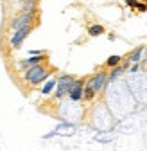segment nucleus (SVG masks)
I'll list each match as a JSON object with an SVG mask.
<instances>
[{"label":"nucleus","instance_id":"1","mask_svg":"<svg viewBox=\"0 0 147 151\" xmlns=\"http://www.w3.org/2000/svg\"><path fill=\"white\" fill-rule=\"evenodd\" d=\"M47 78H49V72L41 67V63L32 65V67L27 70V74H25V79H27L29 83H32V85H38V83L45 81Z\"/></svg>","mask_w":147,"mask_h":151},{"label":"nucleus","instance_id":"2","mask_svg":"<svg viewBox=\"0 0 147 151\" xmlns=\"http://www.w3.org/2000/svg\"><path fill=\"white\" fill-rule=\"evenodd\" d=\"M66 93H68L70 101H74V103L81 101L83 99V81H72Z\"/></svg>","mask_w":147,"mask_h":151},{"label":"nucleus","instance_id":"3","mask_svg":"<svg viewBox=\"0 0 147 151\" xmlns=\"http://www.w3.org/2000/svg\"><path fill=\"white\" fill-rule=\"evenodd\" d=\"M74 81V78L72 76H61V78L58 79V92H56V97L58 99H61L65 93L68 92V88H70V83Z\"/></svg>","mask_w":147,"mask_h":151},{"label":"nucleus","instance_id":"4","mask_svg":"<svg viewBox=\"0 0 147 151\" xmlns=\"http://www.w3.org/2000/svg\"><path fill=\"white\" fill-rule=\"evenodd\" d=\"M29 32H31V24H29V25H24V27H20V29H16V34L11 38V45H13L14 49H18V47H20V43L24 42V38H25Z\"/></svg>","mask_w":147,"mask_h":151},{"label":"nucleus","instance_id":"5","mask_svg":"<svg viewBox=\"0 0 147 151\" xmlns=\"http://www.w3.org/2000/svg\"><path fill=\"white\" fill-rule=\"evenodd\" d=\"M32 22V14L31 13H24L22 16H18V18H14V22L11 24V27L16 31V29H20V27H24V25H29Z\"/></svg>","mask_w":147,"mask_h":151},{"label":"nucleus","instance_id":"6","mask_svg":"<svg viewBox=\"0 0 147 151\" xmlns=\"http://www.w3.org/2000/svg\"><path fill=\"white\" fill-rule=\"evenodd\" d=\"M88 85L93 88L95 92L102 90V88H104V85H106V74H102V72H101V74H97L95 78H91V79H90V83H88Z\"/></svg>","mask_w":147,"mask_h":151},{"label":"nucleus","instance_id":"7","mask_svg":"<svg viewBox=\"0 0 147 151\" xmlns=\"http://www.w3.org/2000/svg\"><path fill=\"white\" fill-rule=\"evenodd\" d=\"M74 131H76V128H74V126H70V124L63 122V124H59V126H58V129L54 131V133H59V135H74Z\"/></svg>","mask_w":147,"mask_h":151},{"label":"nucleus","instance_id":"8","mask_svg":"<svg viewBox=\"0 0 147 151\" xmlns=\"http://www.w3.org/2000/svg\"><path fill=\"white\" fill-rule=\"evenodd\" d=\"M43 58H45L43 54H38V56H31L29 60L22 61V65H38V63H41V61H43Z\"/></svg>","mask_w":147,"mask_h":151},{"label":"nucleus","instance_id":"9","mask_svg":"<svg viewBox=\"0 0 147 151\" xmlns=\"http://www.w3.org/2000/svg\"><path fill=\"white\" fill-rule=\"evenodd\" d=\"M56 85H58V81H56V79H50V81L43 86V90H41V92H43V96H49V93L54 90V86H56Z\"/></svg>","mask_w":147,"mask_h":151},{"label":"nucleus","instance_id":"10","mask_svg":"<svg viewBox=\"0 0 147 151\" xmlns=\"http://www.w3.org/2000/svg\"><path fill=\"white\" fill-rule=\"evenodd\" d=\"M88 32H90V36H99V34L104 32V27H102V25H91V27L88 29Z\"/></svg>","mask_w":147,"mask_h":151},{"label":"nucleus","instance_id":"11","mask_svg":"<svg viewBox=\"0 0 147 151\" xmlns=\"http://www.w3.org/2000/svg\"><path fill=\"white\" fill-rule=\"evenodd\" d=\"M95 93H97V92L88 85L86 90H83V97H84V99H93V97H95Z\"/></svg>","mask_w":147,"mask_h":151},{"label":"nucleus","instance_id":"12","mask_svg":"<svg viewBox=\"0 0 147 151\" xmlns=\"http://www.w3.org/2000/svg\"><path fill=\"white\" fill-rule=\"evenodd\" d=\"M126 67H127V65H126ZM126 67H118V68H115L111 74H109V78H108V79H109V81H115V79L118 78V76H120V74L126 70Z\"/></svg>","mask_w":147,"mask_h":151},{"label":"nucleus","instance_id":"13","mask_svg":"<svg viewBox=\"0 0 147 151\" xmlns=\"http://www.w3.org/2000/svg\"><path fill=\"white\" fill-rule=\"evenodd\" d=\"M120 60H122L120 56H111V58H108L106 63H108V67H117V65L120 63Z\"/></svg>","mask_w":147,"mask_h":151},{"label":"nucleus","instance_id":"14","mask_svg":"<svg viewBox=\"0 0 147 151\" xmlns=\"http://www.w3.org/2000/svg\"><path fill=\"white\" fill-rule=\"evenodd\" d=\"M142 52H143L142 49H136V50H135V52H133V54L129 56V60H131V61H136V63H138V60L142 58Z\"/></svg>","mask_w":147,"mask_h":151},{"label":"nucleus","instance_id":"15","mask_svg":"<svg viewBox=\"0 0 147 151\" xmlns=\"http://www.w3.org/2000/svg\"><path fill=\"white\" fill-rule=\"evenodd\" d=\"M138 11H147V4H142V2H136V6H135Z\"/></svg>","mask_w":147,"mask_h":151},{"label":"nucleus","instance_id":"16","mask_svg":"<svg viewBox=\"0 0 147 151\" xmlns=\"http://www.w3.org/2000/svg\"><path fill=\"white\" fill-rule=\"evenodd\" d=\"M126 4L131 6V7H135V6H136V0H126Z\"/></svg>","mask_w":147,"mask_h":151},{"label":"nucleus","instance_id":"17","mask_svg":"<svg viewBox=\"0 0 147 151\" xmlns=\"http://www.w3.org/2000/svg\"><path fill=\"white\" fill-rule=\"evenodd\" d=\"M138 68H140V65H138V63H136V65H133V67H131V72H136V70H138Z\"/></svg>","mask_w":147,"mask_h":151}]
</instances>
